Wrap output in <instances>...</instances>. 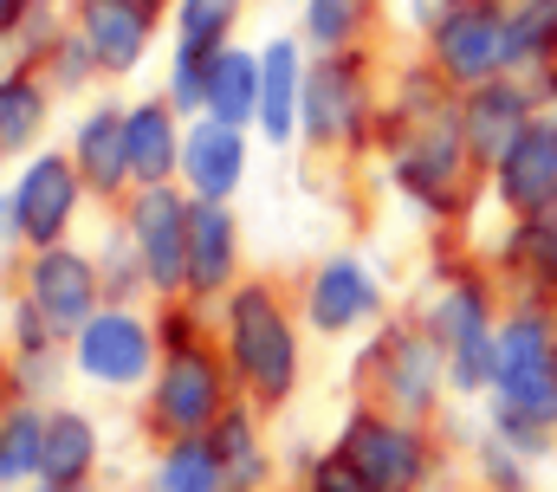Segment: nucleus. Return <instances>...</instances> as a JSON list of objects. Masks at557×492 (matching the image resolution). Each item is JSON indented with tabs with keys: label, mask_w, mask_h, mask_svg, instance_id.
<instances>
[{
	"label": "nucleus",
	"mask_w": 557,
	"mask_h": 492,
	"mask_svg": "<svg viewBox=\"0 0 557 492\" xmlns=\"http://www.w3.org/2000/svg\"><path fill=\"white\" fill-rule=\"evenodd\" d=\"M227 369L260 408H278L298 389V331L273 298V285L227 292Z\"/></svg>",
	"instance_id": "obj_1"
},
{
	"label": "nucleus",
	"mask_w": 557,
	"mask_h": 492,
	"mask_svg": "<svg viewBox=\"0 0 557 492\" xmlns=\"http://www.w3.org/2000/svg\"><path fill=\"white\" fill-rule=\"evenodd\" d=\"M428 337L447 350V382L460 395H480L493 389V369H499V331H493V311H486V285L473 272L447 279L428 305Z\"/></svg>",
	"instance_id": "obj_2"
},
{
	"label": "nucleus",
	"mask_w": 557,
	"mask_h": 492,
	"mask_svg": "<svg viewBox=\"0 0 557 492\" xmlns=\"http://www.w3.org/2000/svg\"><path fill=\"white\" fill-rule=\"evenodd\" d=\"M227 376L221 364L188 337V344H169L162 364H156V389H149V428L162 441H195L208 434L221 415H227Z\"/></svg>",
	"instance_id": "obj_3"
},
{
	"label": "nucleus",
	"mask_w": 557,
	"mask_h": 492,
	"mask_svg": "<svg viewBox=\"0 0 557 492\" xmlns=\"http://www.w3.org/2000/svg\"><path fill=\"white\" fill-rule=\"evenodd\" d=\"M428 52H434V72L454 78V85H493L506 72H519L512 59V13L499 0H480V7H447L434 26H428Z\"/></svg>",
	"instance_id": "obj_4"
},
{
	"label": "nucleus",
	"mask_w": 557,
	"mask_h": 492,
	"mask_svg": "<svg viewBox=\"0 0 557 492\" xmlns=\"http://www.w3.org/2000/svg\"><path fill=\"white\" fill-rule=\"evenodd\" d=\"M337 454L370 480V492H416L434 473V447L416 434V421L389 415V408H350L344 434H337Z\"/></svg>",
	"instance_id": "obj_5"
},
{
	"label": "nucleus",
	"mask_w": 557,
	"mask_h": 492,
	"mask_svg": "<svg viewBox=\"0 0 557 492\" xmlns=\"http://www.w3.org/2000/svg\"><path fill=\"white\" fill-rule=\"evenodd\" d=\"M78 195H85V175H78L72 156H59V149L26 156V169L7 188V234L26 241L33 253L59 246L65 227H72V214H78Z\"/></svg>",
	"instance_id": "obj_6"
},
{
	"label": "nucleus",
	"mask_w": 557,
	"mask_h": 492,
	"mask_svg": "<svg viewBox=\"0 0 557 492\" xmlns=\"http://www.w3.org/2000/svg\"><path fill=\"white\" fill-rule=\"evenodd\" d=\"M370 376H376V395L370 408H389L403 421H421L447 382V350L428 337V324H383V337L370 344Z\"/></svg>",
	"instance_id": "obj_7"
},
{
	"label": "nucleus",
	"mask_w": 557,
	"mask_h": 492,
	"mask_svg": "<svg viewBox=\"0 0 557 492\" xmlns=\"http://www.w3.org/2000/svg\"><path fill=\"white\" fill-rule=\"evenodd\" d=\"M26 305H33L59 337H78L111 298H104V272H98V259L59 241V246H39V253L26 259Z\"/></svg>",
	"instance_id": "obj_8"
},
{
	"label": "nucleus",
	"mask_w": 557,
	"mask_h": 492,
	"mask_svg": "<svg viewBox=\"0 0 557 492\" xmlns=\"http://www.w3.org/2000/svg\"><path fill=\"white\" fill-rule=\"evenodd\" d=\"M370 111H376V98H370V65H363L357 46H350V52H324V59L305 72V118H298V130H305L318 149L357 143L363 123H370Z\"/></svg>",
	"instance_id": "obj_9"
},
{
	"label": "nucleus",
	"mask_w": 557,
	"mask_h": 492,
	"mask_svg": "<svg viewBox=\"0 0 557 492\" xmlns=\"http://www.w3.org/2000/svg\"><path fill=\"white\" fill-rule=\"evenodd\" d=\"M162 350H156V331L143 324L131 305H104L78 337H72V369L85 382H104V389H137L143 376H156Z\"/></svg>",
	"instance_id": "obj_10"
},
{
	"label": "nucleus",
	"mask_w": 557,
	"mask_h": 492,
	"mask_svg": "<svg viewBox=\"0 0 557 492\" xmlns=\"http://www.w3.org/2000/svg\"><path fill=\"white\" fill-rule=\"evenodd\" d=\"M188 227H195V201H182L169 182L162 188H137V201H131V241L143 253V272H149L156 298L188 292Z\"/></svg>",
	"instance_id": "obj_11"
},
{
	"label": "nucleus",
	"mask_w": 557,
	"mask_h": 492,
	"mask_svg": "<svg viewBox=\"0 0 557 492\" xmlns=\"http://www.w3.org/2000/svg\"><path fill=\"white\" fill-rule=\"evenodd\" d=\"M545 104H539V91L532 85H519L512 72L506 78H493V85H473L467 98H460V130H467V156L473 162H486V169H499L506 162V149L532 130Z\"/></svg>",
	"instance_id": "obj_12"
},
{
	"label": "nucleus",
	"mask_w": 557,
	"mask_h": 492,
	"mask_svg": "<svg viewBox=\"0 0 557 492\" xmlns=\"http://www.w3.org/2000/svg\"><path fill=\"white\" fill-rule=\"evenodd\" d=\"M305 311L324 337H350L363 324L383 318V285L370 279V266L357 253H331L318 272H311V292H305Z\"/></svg>",
	"instance_id": "obj_13"
},
{
	"label": "nucleus",
	"mask_w": 557,
	"mask_h": 492,
	"mask_svg": "<svg viewBox=\"0 0 557 492\" xmlns=\"http://www.w3.org/2000/svg\"><path fill=\"white\" fill-rule=\"evenodd\" d=\"M493 188L499 201L519 214V221H539L557 208V118H532V130L506 149V162L493 169Z\"/></svg>",
	"instance_id": "obj_14"
},
{
	"label": "nucleus",
	"mask_w": 557,
	"mask_h": 492,
	"mask_svg": "<svg viewBox=\"0 0 557 492\" xmlns=\"http://www.w3.org/2000/svg\"><path fill=\"white\" fill-rule=\"evenodd\" d=\"M182 175H188L195 201H227L240 188V175H247V130L201 111L182 136Z\"/></svg>",
	"instance_id": "obj_15"
},
{
	"label": "nucleus",
	"mask_w": 557,
	"mask_h": 492,
	"mask_svg": "<svg viewBox=\"0 0 557 492\" xmlns=\"http://www.w3.org/2000/svg\"><path fill=\"white\" fill-rule=\"evenodd\" d=\"M78 33L104 72H137L156 39V13L137 0H78Z\"/></svg>",
	"instance_id": "obj_16"
},
{
	"label": "nucleus",
	"mask_w": 557,
	"mask_h": 492,
	"mask_svg": "<svg viewBox=\"0 0 557 492\" xmlns=\"http://www.w3.org/2000/svg\"><path fill=\"white\" fill-rule=\"evenodd\" d=\"M124 118H131V111L98 104L91 118L78 123V136H72V162H78L85 188L104 195V201H117L124 182H131V136H124Z\"/></svg>",
	"instance_id": "obj_17"
},
{
	"label": "nucleus",
	"mask_w": 557,
	"mask_h": 492,
	"mask_svg": "<svg viewBox=\"0 0 557 492\" xmlns=\"http://www.w3.org/2000/svg\"><path fill=\"white\" fill-rule=\"evenodd\" d=\"M240 259V227L227 214V201H195V227H188V298H221Z\"/></svg>",
	"instance_id": "obj_18"
},
{
	"label": "nucleus",
	"mask_w": 557,
	"mask_h": 492,
	"mask_svg": "<svg viewBox=\"0 0 557 492\" xmlns=\"http://www.w3.org/2000/svg\"><path fill=\"white\" fill-rule=\"evenodd\" d=\"M182 111L169 98H143L137 111L124 118V136H131V182L137 188H162L175 169H182Z\"/></svg>",
	"instance_id": "obj_19"
},
{
	"label": "nucleus",
	"mask_w": 557,
	"mask_h": 492,
	"mask_svg": "<svg viewBox=\"0 0 557 492\" xmlns=\"http://www.w3.org/2000/svg\"><path fill=\"white\" fill-rule=\"evenodd\" d=\"M305 118V59H298V39H273L260 52V136L267 143H292Z\"/></svg>",
	"instance_id": "obj_20"
},
{
	"label": "nucleus",
	"mask_w": 557,
	"mask_h": 492,
	"mask_svg": "<svg viewBox=\"0 0 557 492\" xmlns=\"http://www.w3.org/2000/svg\"><path fill=\"white\" fill-rule=\"evenodd\" d=\"M98 467V421L78 408H52L46 421V460H39V487L59 492H85Z\"/></svg>",
	"instance_id": "obj_21"
},
{
	"label": "nucleus",
	"mask_w": 557,
	"mask_h": 492,
	"mask_svg": "<svg viewBox=\"0 0 557 492\" xmlns=\"http://www.w3.org/2000/svg\"><path fill=\"white\" fill-rule=\"evenodd\" d=\"M52 111V85L39 65H20V72H0V156H20L39 143Z\"/></svg>",
	"instance_id": "obj_22"
},
{
	"label": "nucleus",
	"mask_w": 557,
	"mask_h": 492,
	"mask_svg": "<svg viewBox=\"0 0 557 492\" xmlns=\"http://www.w3.org/2000/svg\"><path fill=\"white\" fill-rule=\"evenodd\" d=\"M208 118L234 123H260V52H240V46H221L214 65H208Z\"/></svg>",
	"instance_id": "obj_23"
},
{
	"label": "nucleus",
	"mask_w": 557,
	"mask_h": 492,
	"mask_svg": "<svg viewBox=\"0 0 557 492\" xmlns=\"http://www.w3.org/2000/svg\"><path fill=\"white\" fill-rule=\"evenodd\" d=\"M208 447L221 460V480L227 492H260L267 487V447H260V428H253V408H227L214 428H208Z\"/></svg>",
	"instance_id": "obj_24"
},
{
	"label": "nucleus",
	"mask_w": 557,
	"mask_h": 492,
	"mask_svg": "<svg viewBox=\"0 0 557 492\" xmlns=\"http://www.w3.org/2000/svg\"><path fill=\"white\" fill-rule=\"evenodd\" d=\"M46 408L13 395L0 408V487H20V480H39V460H46Z\"/></svg>",
	"instance_id": "obj_25"
},
{
	"label": "nucleus",
	"mask_w": 557,
	"mask_h": 492,
	"mask_svg": "<svg viewBox=\"0 0 557 492\" xmlns=\"http://www.w3.org/2000/svg\"><path fill=\"white\" fill-rule=\"evenodd\" d=\"M149 492H227L208 434H195V441H169L162 460H156V473H149Z\"/></svg>",
	"instance_id": "obj_26"
},
{
	"label": "nucleus",
	"mask_w": 557,
	"mask_h": 492,
	"mask_svg": "<svg viewBox=\"0 0 557 492\" xmlns=\"http://www.w3.org/2000/svg\"><path fill=\"white\" fill-rule=\"evenodd\" d=\"M506 13H512V59H519V72L557 65V0H519Z\"/></svg>",
	"instance_id": "obj_27"
},
{
	"label": "nucleus",
	"mask_w": 557,
	"mask_h": 492,
	"mask_svg": "<svg viewBox=\"0 0 557 492\" xmlns=\"http://www.w3.org/2000/svg\"><path fill=\"white\" fill-rule=\"evenodd\" d=\"M370 7L376 0H305V33L318 52H350L370 26Z\"/></svg>",
	"instance_id": "obj_28"
},
{
	"label": "nucleus",
	"mask_w": 557,
	"mask_h": 492,
	"mask_svg": "<svg viewBox=\"0 0 557 492\" xmlns=\"http://www.w3.org/2000/svg\"><path fill=\"white\" fill-rule=\"evenodd\" d=\"M506 259H512V272H525L539 292H557V214L519 221V234L506 241Z\"/></svg>",
	"instance_id": "obj_29"
},
{
	"label": "nucleus",
	"mask_w": 557,
	"mask_h": 492,
	"mask_svg": "<svg viewBox=\"0 0 557 492\" xmlns=\"http://www.w3.org/2000/svg\"><path fill=\"white\" fill-rule=\"evenodd\" d=\"M33 65L46 72V85L52 91H78V85H91L104 65H98V52L85 46V33H52L39 52H33Z\"/></svg>",
	"instance_id": "obj_30"
},
{
	"label": "nucleus",
	"mask_w": 557,
	"mask_h": 492,
	"mask_svg": "<svg viewBox=\"0 0 557 492\" xmlns=\"http://www.w3.org/2000/svg\"><path fill=\"white\" fill-rule=\"evenodd\" d=\"M240 7H247V0H175V39L221 52L227 33H234V20H240Z\"/></svg>",
	"instance_id": "obj_31"
},
{
	"label": "nucleus",
	"mask_w": 557,
	"mask_h": 492,
	"mask_svg": "<svg viewBox=\"0 0 557 492\" xmlns=\"http://www.w3.org/2000/svg\"><path fill=\"white\" fill-rule=\"evenodd\" d=\"M208 65L214 52L208 46H182L175 39V65H169V104L188 118V111H208Z\"/></svg>",
	"instance_id": "obj_32"
},
{
	"label": "nucleus",
	"mask_w": 557,
	"mask_h": 492,
	"mask_svg": "<svg viewBox=\"0 0 557 492\" xmlns=\"http://www.w3.org/2000/svg\"><path fill=\"white\" fill-rule=\"evenodd\" d=\"M104 253H111V259L98 266V272H104V298H117V305H124L137 285H149V272H143V253H137V241H131V227L104 246Z\"/></svg>",
	"instance_id": "obj_33"
},
{
	"label": "nucleus",
	"mask_w": 557,
	"mask_h": 492,
	"mask_svg": "<svg viewBox=\"0 0 557 492\" xmlns=\"http://www.w3.org/2000/svg\"><path fill=\"white\" fill-rule=\"evenodd\" d=\"M493 434H499L512 454H525V460L552 454V428H539V421H525V415H512V408H493Z\"/></svg>",
	"instance_id": "obj_34"
},
{
	"label": "nucleus",
	"mask_w": 557,
	"mask_h": 492,
	"mask_svg": "<svg viewBox=\"0 0 557 492\" xmlns=\"http://www.w3.org/2000/svg\"><path fill=\"white\" fill-rule=\"evenodd\" d=\"M305 492H370V480H363L337 447H331V454H318V460L305 467Z\"/></svg>",
	"instance_id": "obj_35"
},
{
	"label": "nucleus",
	"mask_w": 557,
	"mask_h": 492,
	"mask_svg": "<svg viewBox=\"0 0 557 492\" xmlns=\"http://www.w3.org/2000/svg\"><path fill=\"white\" fill-rule=\"evenodd\" d=\"M512 460H519V454H512V447H506L499 434H493V441L480 447V473H486L493 487H499V492H525V467H512Z\"/></svg>",
	"instance_id": "obj_36"
},
{
	"label": "nucleus",
	"mask_w": 557,
	"mask_h": 492,
	"mask_svg": "<svg viewBox=\"0 0 557 492\" xmlns=\"http://www.w3.org/2000/svg\"><path fill=\"white\" fill-rule=\"evenodd\" d=\"M26 13H33V0H0V39H7V33H20V26H26Z\"/></svg>",
	"instance_id": "obj_37"
},
{
	"label": "nucleus",
	"mask_w": 557,
	"mask_h": 492,
	"mask_svg": "<svg viewBox=\"0 0 557 492\" xmlns=\"http://www.w3.org/2000/svg\"><path fill=\"white\" fill-rule=\"evenodd\" d=\"M137 7H149V13H162V7H169V0H137Z\"/></svg>",
	"instance_id": "obj_38"
},
{
	"label": "nucleus",
	"mask_w": 557,
	"mask_h": 492,
	"mask_svg": "<svg viewBox=\"0 0 557 492\" xmlns=\"http://www.w3.org/2000/svg\"><path fill=\"white\" fill-rule=\"evenodd\" d=\"M0 227H7V195H0Z\"/></svg>",
	"instance_id": "obj_39"
},
{
	"label": "nucleus",
	"mask_w": 557,
	"mask_h": 492,
	"mask_svg": "<svg viewBox=\"0 0 557 492\" xmlns=\"http://www.w3.org/2000/svg\"><path fill=\"white\" fill-rule=\"evenodd\" d=\"M447 7H480V0H447Z\"/></svg>",
	"instance_id": "obj_40"
},
{
	"label": "nucleus",
	"mask_w": 557,
	"mask_h": 492,
	"mask_svg": "<svg viewBox=\"0 0 557 492\" xmlns=\"http://www.w3.org/2000/svg\"><path fill=\"white\" fill-rule=\"evenodd\" d=\"M39 492H59V487H39Z\"/></svg>",
	"instance_id": "obj_41"
},
{
	"label": "nucleus",
	"mask_w": 557,
	"mask_h": 492,
	"mask_svg": "<svg viewBox=\"0 0 557 492\" xmlns=\"http://www.w3.org/2000/svg\"><path fill=\"white\" fill-rule=\"evenodd\" d=\"M0 408H7V402H0Z\"/></svg>",
	"instance_id": "obj_42"
}]
</instances>
